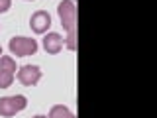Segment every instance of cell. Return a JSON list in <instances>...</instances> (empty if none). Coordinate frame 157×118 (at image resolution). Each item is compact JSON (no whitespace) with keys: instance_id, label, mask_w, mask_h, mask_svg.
<instances>
[{"instance_id":"1","label":"cell","mask_w":157,"mask_h":118,"mask_svg":"<svg viewBox=\"0 0 157 118\" xmlns=\"http://www.w3.org/2000/svg\"><path fill=\"white\" fill-rule=\"evenodd\" d=\"M10 51L16 57H28L37 51V41L26 36H16L10 39Z\"/></svg>"},{"instance_id":"2","label":"cell","mask_w":157,"mask_h":118,"mask_svg":"<svg viewBox=\"0 0 157 118\" xmlns=\"http://www.w3.org/2000/svg\"><path fill=\"white\" fill-rule=\"evenodd\" d=\"M26 106H28V100H26V96H22V95L2 96L0 98V116L10 118V116L18 114V112H22Z\"/></svg>"},{"instance_id":"3","label":"cell","mask_w":157,"mask_h":118,"mask_svg":"<svg viewBox=\"0 0 157 118\" xmlns=\"http://www.w3.org/2000/svg\"><path fill=\"white\" fill-rule=\"evenodd\" d=\"M59 18H61V26L65 32L75 28V22H77V10H75V2L73 0H63L59 4Z\"/></svg>"},{"instance_id":"4","label":"cell","mask_w":157,"mask_h":118,"mask_svg":"<svg viewBox=\"0 0 157 118\" xmlns=\"http://www.w3.org/2000/svg\"><path fill=\"white\" fill-rule=\"evenodd\" d=\"M41 79V69L37 65H24L22 69L18 71V81L22 83L24 87H33L39 83Z\"/></svg>"},{"instance_id":"5","label":"cell","mask_w":157,"mask_h":118,"mask_svg":"<svg viewBox=\"0 0 157 118\" xmlns=\"http://www.w3.org/2000/svg\"><path fill=\"white\" fill-rule=\"evenodd\" d=\"M49 26H51V16H49L47 12H43V10H37V12L32 14V18H29V28L36 33H45Z\"/></svg>"},{"instance_id":"6","label":"cell","mask_w":157,"mask_h":118,"mask_svg":"<svg viewBox=\"0 0 157 118\" xmlns=\"http://www.w3.org/2000/svg\"><path fill=\"white\" fill-rule=\"evenodd\" d=\"M63 37H61V33H57V32H49L45 33V37H43V49L49 53V55H55V53H59L63 49Z\"/></svg>"},{"instance_id":"7","label":"cell","mask_w":157,"mask_h":118,"mask_svg":"<svg viewBox=\"0 0 157 118\" xmlns=\"http://www.w3.org/2000/svg\"><path fill=\"white\" fill-rule=\"evenodd\" d=\"M49 118H75L71 110H69L67 106H61V104H55L49 110Z\"/></svg>"},{"instance_id":"8","label":"cell","mask_w":157,"mask_h":118,"mask_svg":"<svg viewBox=\"0 0 157 118\" xmlns=\"http://www.w3.org/2000/svg\"><path fill=\"white\" fill-rule=\"evenodd\" d=\"M0 69L8 73H16V61L8 55H0Z\"/></svg>"},{"instance_id":"9","label":"cell","mask_w":157,"mask_h":118,"mask_svg":"<svg viewBox=\"0 0 157 118\" xmlns=\"http://www.w3.org/2000/svg\"><path fill=\"white\" fill-rule=\"evenodd\" d=\"M12 83H14V73H8V71L0 69V88H8Z\"/></svg>"},{"instance_id":"10","label":"cell","mask_w":157,"mask_h":118,"mask_svg":"<svg viewBox=\"0 0 157 118\" xmlns=\"http://www.w3.org/2000/svg\"><path fill=\"white\" fill-rule=\"evenodd\" d=\"M69 36H67V41H65V45H67V49H71V51H75L77 49V32H75V28L73 30H69Z\"/></svg>"},{"instance_id":"11","label":"cell","mask_w":157,"mask_h":118,"mask_svg":"<svg viewBox=\"0 0 157 118\" xmlns=\"http://www.w3.org/2000/svg\"><path fill=\"white\" fill-rule=\"evenodd\" d=\"M10 6H12V0H0V14L8 12Z\"/></svg>"},{"instance_id":"12","label":"cell","mask_w":157,"mask_h":118,"mask_svg":"<svg viewBox=\"0 0 157 118\" xmlns=\"http://www.w3.org/2000/svg\"><path fill=\"white\" fill-rule=\"evenodd\" d=\"M33 118H47V116H41V114H37V116H33Z\"/></svg>"},{"instance_id":"13","label":"cell","mask_w":157,"mask_h":118,"mask_svg":"<svg viewBox=\"0 0 157 118\" xmlns=\"http://www.w3.org/2000/svg\"><path fill=\"white\" fill-rule=\"evenodd\" d=\"M0 55H2V47H0Z\"/></svg>"}]
</instances>
